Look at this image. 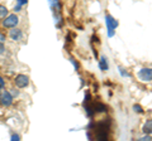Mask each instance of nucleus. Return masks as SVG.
I'll list each match as a JSON object with an SVG mask.
<instances>
[{
    "label": "nucleus",
    "mask_w": 152,
    "mask_h": 141,
    "mask_svg": "<svg viewBox=\"0 0 152 141\" xmlns=\"http://www.w3.org/2000/svg\"><path fill=\"white\" fill-rule=\"evenodd\" d=\"M98 132H96V139L98 140H107L108 139V126L107 121H103L98 124Z\"/></svg>",
    "instance_id": "f257e3e1"
},
{
    "label": "nucleus",
    "mask_w": 152,
    "mask_h": 141,
    "mask_svg": "<svg viewBox=\"0 0 152 141\" xmlns=\"http://www.w3.org/2000/svg\"><path fill=\"white\" fill-rule=\"evenodd\" d=\"M105 23H107V28H108V34L109 37H113L114 35V30H115V28L118 27V22L114 19L112 15H107L105 17Z\"/></svg>",
    "instance_id": "f03ea898"
},
{
    "label": "nucleus",
    "mask_w": 152,
    "mask_h": 141,
    "mask_svg": "<svg viewBox=\"0 0 152 141\" xmlns=\"http://www.w3.org/2000/svg\"><path fill=\"white\" fill-rule=\"evenodd\" d=\"M19 23V18L15 14H12V15H8L3 22V25L5 28H15L17 24Z\"/></svg>",
    "instance_id": "7ed1b4c3"
},
{
    "label": "nucleus",
    "mask_w": 152,
    "mask_h": 141,
    "mask_svg": "<svg viewBox=\"0 0 152 141\" xmlns=\"http://www.w3.org/2000/svg\"><path fill=\"white\" fill-rule=\"evenodd\" d=\"M0 103H1L3 106H10L12 103H13V96L10 95V92H8V91H4L0 93Z\"/></svg>",
    "instance_id": "20e7f679"
},
{
    "label": "nucleus",
    "mask_w": 152,
    "mask_h": 141,
    "mask_svg": "<svg viewBox=\"0 0 152 141\" xmlns=\"http://www.w3.org/2000/svg\"><path fill=\"white\" fill-rule=\"evenodd\" d=\"M14 81H15L17 87H19V88H24V87L28 86V83H29V78H28L26 74H18Z\"/></svg>",
    "instance_id": "39448f33"
},
{
    "label": "nucleus",
    "mask_w": 152,
    "mask_h": 141,
    "mask_svg": "<svg viewBox=\"0 0 152 141\" xmlns=\"http://www.w3.org/2000/svg\"><path fill=\"white\" fill-rule=\"evenodd\" d=\"M138 77H140V79H142V81L150 82L152 79V70H151V68H142L138 72Z\"/></svg>",
    "instance_id": "423d86ee"
},
{
    "label": "nucleus",
    "mask_w": 152,
    "mask_h": 141,
    "mask_svg": "<svg viewBox=\"0 0 152 141\" xmlns=\"http://www.w3.org/2000/svg\"><path fill=\"white\" fill-rule=\"evenodd\" d=\"M22 37H23V33L20 29H12L10 30V38L13 40H19V39H22Z\"/></svg>",
    "instance_id": "0eeeda50"
},
{
    "label": "nucleus",
    "mask_w": 152,
    "mask_h": 141,
    "mask_svg": "<svg viewBox=\"0 0 152 141\" xmlns=\"http://www.w3.org/2000/svg\"><path fill=\"white\" fill-rule=\"evenodd\" d=\"M99 68L102 70H108L109 69V64H108V60L105 57H102L100 60H99Z\"/></svg>",
    "instance_id": "6e6552de"
},
{
    "label": "nucleus",
    "mask_w": 152,
    "mask_h": 141,
    "mask_svg": "<svg viewBox=\"0 0 152 141\" xmlns=\"http://www.w3.org/2000/svg\"><path fill=\"white\" fill-rule=\"evenodd\" d=\"M50 1V6L53 9V10H56L57 9V13H60L61 10V4H60V0H48Z\"/></svg>",
    "instance_id": "1a4fd4ad"
},
{
    "label": "nucleus",
    "mask_w": 152,
    "mask_h": 141,
    "mask_svg": "<svg viewBox=\"0 0 152 141\" xmlns=\"http://www.w3.org/2000/svg\"><path fill=\"white\" fill-rule=\"evenodd\" d=\"M151 131H152V121L151 120H147V122H146L145 126H143V132L151 135Z\"/></svg>",
    "instance_id": "9d476101"
},
{
    "label": "nucleus",
    "mask_w": 152,
    "mask_h": 141,
    "mask_svg": "<svg viewBox=\"0 0 152 141\" xmlns=\"http://www.w3.org/2000/svg\"><path fill=\"white\" fill-rule=\"evenodd\" d=\"M94 109H95V111H98V112H105L107 111V106L103 105V103H98V105L94 106Z\"/></svg>",
    "instance_id": "9b49d317"
},
{
    "label": "nucleus",
    "mask_w": 152,
    "mask_h": 141,
    "mask_svg": "<svg viewBox=\"0 0 152 141\" xmlns=\"http://www.w3.org/2000/svg\"><path fill=\"white\" fill-rule=\"evenodd\" d=\"M8 15V9L4 6V5H0V19L5 18Z\"/></svg>",
    "instance_id": "f8f14e48"
},
{
    "label": "nucleus",
    "mask_w": 152,
    "mask_h": 141,
    "mask_svg": "<svg viewBox=\"0 0 152 141\" xmlns=\"http://www.w3.org/2000/svg\"><path fill=\"white\" fill-rule=\"evenodd\" d=\"M133 109H134L136 112H140V114H142V112H143V110H142V107H141V106L134 105V106H133Z\"/></svg>",
    "instance_id": "ddd939ff"
},
{
    "label": "nucleus",
    "mask_w": 152,
    "mask_h": 141,
    "mask_svg": "<svg viewBox=\"0 0 152 141\" xmlns=\"http://www.w3.org/2000/svg\"><path fill=\"white\" fill-rule=\"evenodd\" d=\"M4 42H5V35L3 33H0V44H3Z\"/></svg>",
    "instance_id": "4468645a"
},
{
    "label": "nucleus",
    "mask_w": 152,
    "mask_h": 141,
    "mask_svg": "<svg viewBox=\"0 0 152 141\" xmlns=\"http://www.w3.org/2000/svg\"><path fill=\"white\" fill-rule=\"evenodd\" d=\"M4 86H5V81H4V79H3V77L0 76V88H3Z\"/></svg>",
    "instance_id": "2eb2a0df"
},
{
    "label": "nucleus",
    "mask_w": 152,
    "mask_h": 141,
    "mask_svg": "<svg viewBox=\"0 0 152 141\" xmlns=\"http://www.w3.org/2000/svg\"><path fill=\"white\" fill-rule=\"evenodd\" d=\"M28 0H18V4L19 5H24V4H27Z\"/></svg>",
    "instance_id": "dca6fc26"
},
{
    "label": "nucleus",
    "mask_w": 152,
    "mask_h": 141,
    "mask_svg": "<svg viewBox=\"0 0 152 141\" xmlns=\"http://www.w3.org/2000/svg\"><path fill=\"white\" fill-rule=\"evenodd\" d=\"M19 139H20V137H19L18 135H13V136H12V140H13V141H18Z\"/></svg>",
    "instance_id": "f3484780"
},
{
    "label": "nucleus",
    "mask_w": 152,
    "mask_h": 141,
    "mask_svg": "<svg viewBox=\"0 0 152 141\" xmlns=\"http://www.w3.org/2000/svg\"><path fill=\"white\" fill-rule=\"evenodd\" d=\"M10 95H12V96H18V95H19V92H18V91H15V90H13Z\"/></svg>",
    "instance_id": "a211bd4d"
},
{
    "label": "nucleus",
    "mask_w": 152,
    "mask_h": 141,
    "mask_svg": "<svg viewBox=\"0 0 152 141\" xmlns=\"http://www.w3.org/2000/svg\"><path fill=\"white\" fill-rule=\"evenodd\" d=\"M20 6H22V5H19V4H18V5L14 8V12H19V10H20Z\"/></svg>",
    "instance_id": "6ab92c4d"
},
{
    "label": "nucleus",
    "mask_w": 152,
    "mask_h": 141,
    "mask_svg": "<svg viewBox=\"0 0 152 141\" xmlns=\"http://www.w3.org/2000/svg\"><path fill=\"white\" fill-rule=\"evenodd\" d=\"M4 52V47H3V44H0V54H1Z\"/></svg>",
    "instance_id": "aec40b11"
},
{
    "label": "nucleus",
    "mask_w": 152,
    "mask_h": 141,
    "mask_svg": "<svg viewBox=\"0 0 152 141\" xmlns=\"http://www.w3.org/2000/svg\"><path fill=\"white\" fill-rule=\"evenodd\" d=\"M141 140H148V141H150V140H151V136L148 135V136H146V137H143V139H141Z\"/></svg>",
    "instance_id": "412c9836"
},
{
    "label": "nucleus",
    "mask_w": 152,
    "mask_h": 141,
    "mask_svg": "<svg viewBox=\"0 0 152 141\" xmlns=\"http://www.w3.org/2000/svg\"><path fill=\"white\" fill-rule=\"evenodd\" d=\"M0 93H1V91H0Z\"/></svg>",
    "instance_id": "4be33fe9"
}]
</instances>
